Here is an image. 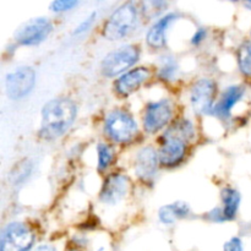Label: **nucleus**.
Returning a JSON list of instances; mask_svg holds the SVG:
<instances>
[{
  "label": "nucleus",
  "mask_w": 251,
  "mask_h": 251,
  "mask_svg": "<svg viewBox=\"0 0 251 251\" xmlns=\"http://www.w3.org/2000/svg\"><path fill=\"white\" fill-rule=\"evenodd\" d=\"M77 108L69 98H54L42 110L41 135L46 139H58L75 122Z\"/></svg>",
  "instance_id": "1"
},
{
  "label": "nucleus",
  "mask_w": 251,
  "mask_h": 251,
  "mask_svg": "<svg viewBox=\"0 0 251 251\" xmlns=\"http://www.w3.org/2000/svg\"><path fill=\"white\" fill-rule=\"evenodd\" d=\"M139 16L137 10L131 2L118 7L105 22L103 34L108 41H119L129 36L136 27Z\"/></svg>",
  "instance_id": "2"
},
{
  "label": "nucleus",
  "mask_w": 251,
  "mask_h": 251,
  "mask_svg": "<svg viewBox=\"0 0 251 251\" xmlns=\"http://www.w3.org/2000/svg\"><path fill=\"white\" fill-rule=\"evenodd\" d=\"M139 48L132 44H126L117 48L105 55L102 61V71L105 76L114 77L118 75H124L127 69L139 60Z\"/></svg>",
  "instance_id": "3"
},
{
  "label": "nucleus",
  "mask_w": 251,
  "mask_h": 251,
  "mask_svg": "<svg viewBox=\"0 0 251 251\" xmlns=\"http://www.w3.org/2000/svg\"><path fill=\"white\" fill-rule=\"evenodd\" d=\"M104 130L115 142H127L137 134V123L127 113L114 110L105 118Z\"/></svg>",
  "instance_id": "4"
},
{
  "label": "nucleus",
  "mask_w": 251,
  "mask_h": 251,
  "mask_svg": "<svg viewBox=\"0 0 251 251\" xmlns=\"http://www.w3.org/2000/svg\"><path fill=\"white\" fill-rule=\"evenodd\" d=\"M34 237L29 228L21 222H11L1 232V251H29Z\"/></svg>",
  "instance_id": "5"
},
{
  "label": "nucleus",
  "mask_w": 251,
  "mask_h": 251,
  "mask_svg": "<svg viewBox=\"0 0 251 251\" xmlns=\"http://www.w3.org/2000/svg\"><path fill=\"white\" fill-rule=\"evenodd\" d=\"M36 85V74L29 66L16 68L6 75L5 88L10 100H21L28 96Z\"/></svg>",
  "instance_id": "6"
},
{
  "label": "nucleus",
  "mask_w": 251,
  "mask_h": 251,
  "mask_svg": "<svg viewBox=\"0 0 251 251\" xmlns=\"http://www.w3.org/2000/svg\"><path fill=\"white\" fill-rule=\"evenodd\" d=\"M51 26L50 21L46 17H36L31 19L19 27L15 33V39L21 46H37L46 41L47 37L50 34Z\"/></svg>",
  "instance_id": "7"
},
{
  "label": "nucleus",
  "mask_w": 251,
  "mask_h": 251,
  "mask_svg": "<svg viewBox=\"0 0 251 251\" xmlns=\"http://www.w3.org/2000/svg\"><path fill=\"white\" fill-rule=\"evenodd\" d=\"M186 152V140L172 127L164 135L163 144L159 149L158 157L162 166L174 167L183 161Z\"/></svg>",
  "instance_id": "8"
},
{
  "label": "nucleus",
  "mask_w": 251,
  "mask_h": 251,
  "mask_svg": "<svg viewBox=\"0 0 251 251\" xmlns=\"http://www.w3.org/2000/svg\"><path fill=\"white\" fill-rule=\"evenodd\" d=\"M173 117V105L171 100L164 98L147 105L144 115V127L149 132H156L163 129Z\"/></svg>",
  "instance_id": "9"
},
{
  "label": "nucleus",
  "mask_w": 251,
  "mask_h": 251,
  "mask_svg": "<svg viewBox=\"0 0 251 251\" xmlns=\"http://www.w3.org/2000/svg\"><path fill=\"white\" fill-rule=\"evenodd\" d=\"M216 86L210 78H201L194 85L190 93L191 107L199 114H211L213 113L215 105Z\"/></svg>",
  "instance_id": "10"
},
{
  "label": "nucleus",
  "mask_w": 251,
  "mask_h": 251,
  "mask_svg": "<svg viewBox=\"0 0 251 251\" xmlns=\"http://www.w3.org/2000/svg\"><path fill=\"white\" fill-rule=\"evenodd\" d=\"M129 190V181L122 174L110 176L105 180L100 194V202L107 206H115L126 196Z\"/></svg>",
  "instance_id": "11"
},
{
  "label": "nucleus",
  "mask_w": 251,
  "mask_h": 251,
  "mask_svg": "<svg viewBox=\"0 0 251 251\" xmlns=\"http://www.w3.org/2000/svg\"><path fill=\"white\" fill-rule=\"evenodd\" d=\"M159 157L156 150L152 149L151 146L144 147L140 150L135 158V172L139 178L151 179L153 178L154 174L157 172V167H158Z\"/></svg>",
  "instance_id": "12"
},
{
  "label": "nucleus",
  "mask_w": 251,
  "mask_h": 251,
  "mask_svg": "<svg viewBox=\"0 0 251 251\" xmlns=\"http://www.w3.org/2000/svg\"><path fill=\"white\" fill-rule=\"evenodd\" d=\"M150 77V71L146 68H136L126 71L124 75L118 78L115 87L122 95H130L136 91L147 78Z\"/></svg>",
  "instance_id": "13"
},
{
  "label": "nucleus",
  "mask_w": 251,
  "mask_h": 251,
  "mask_svg": "<svg viewBox=\"0 0 251 251\" xmlns=\"http://www.w3.org/2000/svg\"><path fill=\"white\" fill-rule=\"evenodd\" d=\"M178 19V15L171 12V14L164 15L163 17L158 20L151 28L149 29L146 34V41L153 48H159L166 44V33L171 25Z\"/></svg>",
  "instance_id": "14"
},
{
  "label": "nucleus",
  "mask_w": 251,
  "mask_h": 251,
  "mask_svg": "<svg viewBox=\"0 0 251 251\" xmlns=\"http://www.w3.org/2000/svg\"><path fill=\"white\" fill-rule=\"evenodd\" d=\"M244 95V88L240 86H230L223 93L222 100L218 102L217 105H215L213 114L218 115L220 118H228L232 112V108L242 100Z\"/></svg>",
  "instance_id": "15"
},
{
  "label": "nucleus",
  "mask_w": 251,
  "mask_h": 251,
  "mask_svg": "<svg viewBox=\"0 0 251 251\" xmlns=\"http://www.w3.org/2000/svg\"><path fill=\"white\" fill-rule=\"evenodd\" d=\"M221 196H222L225 218L228 221L233 220L237 216L238 208L240 205V194L233 188H225Z\"/></svg>",
  "instance_id": "16"
},
{
  "label": "nucleus",
  "mask_w": 251,
  "mask_h": 251,
  "mask_svg": "<svg viewBox=\"0 0 251 251\" xmlns=\"http://www.w3.org/2000/svg\"><path fill=\"white\" fill-rule=\"evenodd\" d=\"M238 65L244 75L251 76V42H247L238 51Z\"/></svg>",
  "instance_id": "17"
},
{
  "label": "nucleus",
  "mask_w": 251,
  "mask_h": 251,
  "mask_svg": "<svg viewBox=\"0 0 251 251\" xmlns=\"http://www.w3.org/2000/svg\"><path fill=\"white\" fill-rule=\"evenodd\" d=\"M178 74V63L173 56H164L161 60L159 66V75L164 80H173Z\"/></svg>",
  "instance_id": "18"
},
{
  "label": "nucleus",
  "mask_w": 251,
  "mask_h": 251,
  "mask_svg": "<svg viewBox=\"0 0 251 251\" xmlns=\"http://www.w3.org/2000/svg\"><path fill=\"white\" fill-rule=\"evenodd\" d=\"M97 154H98V168L100 171H104L108 168L113 161V152L108 145L100 144L97 145Z\"/></svg>",
  "instance_id": "19"
},
{
  "label": "nucleus",
  "mask_w": 251,
  "mask_h": 251,
  "mask_svg": "<svg viewBox=\"0 0 251 251\" xmlns=\"http://www.w3.org/2000/svg\"><path fill=\"white\" fill-rule=\"evenodd\" d=\"M158 218L163 225H173V223H176L178 221V217H176V212H174V208L172 206V203L159 208Z\"/></svg>",
  "instance_id": "20"
},
{
  "label": "nucleus",
  "mask_w": 251,
  "mask_h": 251,
  "mask_svg": "<svg viewBox=\"0 0 251 251\" xmlns=\"http://www.w3.org/2000/svg\"><path fill=\"white\" fill-rule=\"evenodd\" d=\"M176 131L178 132L179 135L184 137V139H191V137L195 135V127H194V124L188 119H184L181 122H179L178 124L174 126Z\"/></svg>",
  "instance_id": "21"
},
{
  "label": "nucleus",
  "mask_w": 251,
  "mask_h": 251,
  "mask_svg": "<svg viewBox=\"0 0 251 251\" xmlns=\"http://www.w3.org/2000/svg\"><path fill=\"white\" fill-rule=\"evenodd\" d=\"M77 4L78 2L76 0H56V1L51 2L49 7L54 12H64L74 9Z\"/></svg>",
  "instance_id": "22"
},
{
  "label": "nucleus",
  "mask_w": 251,
  "mask_h": 251,
  "mask_svg": "<svg viewBox=\"0 0 251 251\" xmlns=\"http://www.w3.org/2000/svg\"><path fill=\"white\" fill-rule=\"evenodd\" d=\"M96 17H97V12H92V14L88 15V16L86 17V19L83 20V21L81 22V24L78 25L77 27H76L75 31H74V34H75V36H80V34L87 32L88 29L92 27L93 22H95V20H96Z\"/></svg>",
  "instance_id": "23"
},
{
  "label": "nucleus",
  "mask_w": 251,
  "mask_h": 251,
  "mask_svg": "<svg viewBox=\"0 0 251 251\" xmlns=\"http://www.w3.org/2000/svg\"><path fill=\"white\" fill-rule=\"evenodd\" d=\"M223 251H243V242L240 238L233 237L225 243Z\"/></svg>",
  "instance_id": "24"
},
{
  "label": "nucleus",
  "mask_w": 251,
  "mask_h": 251,
  "mask_svg": "<svg viewBox=\"0 0 251 251\" xmlns=\"http://www.w3.org/2000/svg\"><path fill=\"white\" fill-rule=\"evenodd\" d=\"M206 34H207V32H206L205 28L196 29V32L194 33V36L191 37V43H193V44H200L201 42H202L203 39L206 38Z\"/></svg>",
  "instance_id": "25"
},
{
  "label": "nucleus",
  "mask_w": 251,
  "mask_h": 251,
  "mask_svg": "<svg viewBox=\"0 0 251 251\" xmlns=\"http://www.w3.org/2000/svg\"><path fill=\"white\" fill-rule=\"evenodd\" d=\"M208 217H210L213 222H222V221L226 220L223 210H221V208H213V210L208 213Z\"/></svg>",
  "instance_id": "26"
},
{
  "label": "nucleus",
  "mask_w": 251,
  "mask_h": 251,
  "mask_svg": "<svg viewBox=\"0 0 251 251\" xmlns=\"http://www.w3.org/2000/svg\"><path fill=\"white\" fill-rule=\"evenodd\" d=\"M245 5H247V6H248V7H250V9H251V1H249V2H247V4H245Z\"/></svg>",
  "instance_id": "27"
},
{
  "label": "nucleus",
  "mask_w": 251,
  "mask_h": 251,
  "mask_svg": "<svg viewBox=\"0 0 251 251\" xmlns=\"http://www.w3.org/2000/svg\"><path fill=\"white\" fill-rule=\"evenodd\" d=\"M71 251H80V250H71Z\"/></svg>",
  "instance_id": "28"
}]
</instances>
